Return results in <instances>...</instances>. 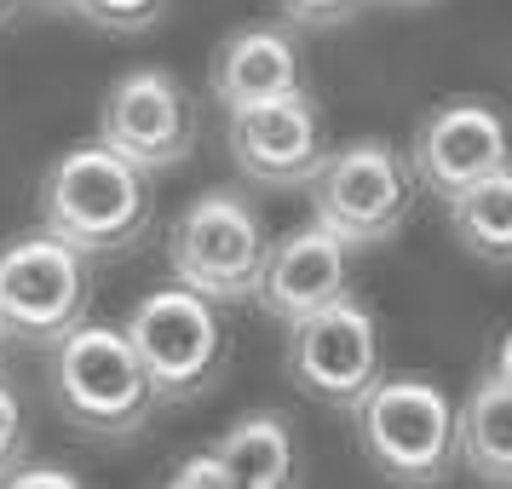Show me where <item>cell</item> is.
I'll return each mask as SVG.
<instances>
[{
	"mask_svg": "<svg viewBox=\"0 0 512 489\" xmlns=\"http://www.w3.org/2000/svg\"><path fill=\"white\" fill-rule=\"evenodd\" d=\"M150 219H156L150 173L116 156L104 139L70 144L41 179V225L87 259L139 248L150 236Z\"/></svg>",
	"mask_w": 512,
	"mask_h": 489,
	"instance_id": "1",
	"label": "cell"
},
{
	"mask_svg": "<svg viewBox=\"0 0 512 489\" xmlns=\"http://www.w3.org/2000/svg\"><path fill=\"white\" fill-rule=\"evenodd\" d=\"M52 397L75 432L87 438H133L156 415V392L144 374L139 351L127 346V334L110 323H81L52 340Z\"/></svg>",
	"mask_w": 512,
	"mask_h": 489,
	"instance_id": "2",
	"label": "cell"
},
{
	"mask_svg": "<svg viewBox=\"0 0 512 489\" xmlns=\"http://www.w3.org/2000/svg\"><path fill=\"white\" fill-rule=\"evenodd\" d=\"M121 334H127V346L139 351L144 374H150L156 409L213 392V380L225 374V357H231L219 300L196 294L185 282H167V288H150L144 300H133Z\"/></svg>",
	"mask_w": 512,
	"mask_h": 489,
	"instance_id": "3",
	"label": "cell"
},
{
	"mask_svg": "<svg viewBox=\"0 0 512 489\" xmlns=\"http://www.w3.org/2000/svg\"><path fill=\"white\" fill-rule=\"evenodd\" d=\"M357 443L392 484H443L455 466V403L426 374H380L351 403Z\"/></svg>",
	"mask_w": 512,
	"mask_h": 489,
	"instance_id": "4",
	"label": "cell"
},
{
	"mask_svg": "<svg viewBox=\"0 0 512 489\" xmlns=\"http://www.w3.org/2000/svg\"><path fill=\"white\" fill-rule=\"evenodd\" d=\"M265 254H271V231H265L259 208L242 190H225V185L202 190L167 225V271H173V282H185V288H196V294H208L219 305L254 300Z\"/></svg>",
	"mask_w": 512,
	"mask_h": 489,
	"instance_id": "5",
	"label": "cell"
},
{
	"mask_svg": "<svg viewBox=\"0 0 512 489\" xmlns=\"http://www.w3.org/2000/svg\"><path fill=\"white\" fill-rule=\"evenodd\" d=\"M305 190H311V219L328 225L346 248H380L409 225L420 185L397 144L351 139L340 150H328Z\"/></svg>",
	"mask_w": 512,
	"mask_h": 489,
	"instance_id": "6",
	"label": "cell"
},
{
	"mask_svg": "<svg viewBox=\"0 0 512 489\" xmlns=\"http://www.w3.org/2000/svg\"><path fill=\"white\" fill-rule=\"evenodd\" d=\"M93 311L87 254L58 231H24L0 242V340L52 346Z\"/></svg>",
	"mask_w": 512,
	"mask_h": 489,
	"instance_id": "7",
	"label": "cell"
},
{
	"mask_svg": "<svg viewBox=\"0 0 512 489\" xmlns=\"http://www.w3.org/2000/svg\"><path fill=\"white\" fill-rule=\"evenodd\" d=\"M98 139L144 173L185 167L196 150V104L173 70H127L98 104Z\"/></svg>",
	"mask_w": 512,
	"mask_h": 489,
	"instance_id": "8",
	"label": "cell"
},
{
	"mask_svg": "<svg viewBox=\"0 0 512 489\" xmlns=\"http://www.w3.org/2000/svg\"><path fill=\"white\" fill-rule=\"evenodd\" d=\"M288 374L305 397L328 409H351L380 380V328L374 311L351 294L328 300L300 323H288Z\"/></svg>",
	"mask_w": 512,
	"mask_h": 489,
	"instance_id": "9",
	"label": "cell"
},
{
	"mask_svg": "<svg viewBox=\"0 0 512 489\" xmlns=\"http://www.w3.org/2000/svg\"><path fill=\"white\" fill-rule=\"evenodd\" d=\"M225 144L242 179H254L265 190H300L311 185V173L323 167L328 139H323V116L305 87L259 104H236L225 110Z\"/></svg>",
	"mask_w": 512,
	"mask_h": 489,
	"instance_id": "10",
	"label": "cell"
},
{
	"mask_svg": "<svg viewBox=\"0 0 512 489\" xmlns=\"http://www.w3.org/2000/svg\"><path fill=\"white\" fill-rule=\"evenodd\" d=\"M409 173L426 196L449 202L455 190H466L472 179H484L495 167L512 162V133L507 116L489 98H443L432 116L415 127L409 139Z\"/></svg>",
	"mask_w": 512,
	"mask_h": 489,
	"instance_id": "11",
	"label": "cell"
},
{
	"mask_svg": "<svg viewBox=\"0 0 512 489\" xmlns=\"http://www.w3.org/2000/svg\"><path fill=\"white\" fill-rule=\"evenodd\" d=\"M351 288V248L328 225H300L271 242L265 254V271H259L254 300L265 317L277 323H300L311 311H323L328 300H340Z\"/></svg>",
	"mask_w": 512,
	"mask_h": 489,
	"instance_id": "12",
	"label": "cell"
},
{
	"mask_svg": "<svg viewBox=\"0 0 512 489\" xmlns=\"http://www.w3.org/2000/svg\"><path fill=\"white\" fill-rule=\"evenodd\" d=\"M305 87L300 75V47L294 35L277 24H254V29H236L231 41H219L208 64V93L213 104H259V98H277V93H294Z\"/></svg>",
	"mask_w": 512,
	"mask_h": 489,
	"instance_id": "13",
	"label": "cell"
},
{
	"mask_svg": "<svg viewBox=\"0 0 512 489\" xmlns=\"http://www.w3.org/2000/svg\"><path fill=\"white\" fill-rule=\"evenodd\" d=\"M455 461L478 484L512 489V386L484 374L455 409Z\"/></svg>",
	"mask_w": 512,
	"mask_h": 489,
	"instance_id": "14",
	"label": "cell"
},
{
	"mask_svg": "<svg viewBox=\"0 0 512 489\" xmlns=\"http://www.w3.org/2000/svg\"><path fill=\"white\" fill-rule=\"evenodd\" d=\"M219 461L231 466V484H248V489H282L294 484V432L277 409H248L225 426V438L213 443Z\"/></svg>",
	"mask_w": 512,
	"mask_h": 489,
	"instance_id": "15",
	"label": "cell"
},
{
	"mask_svg": "<svg viewBox=\"0 0 512 489\" xmlns=\"http://www.w3.org/2000/svg\"><path fill=\"white\" fill-rule=\"evenodd\" d=\"M449 231L472 259L484 265H512V162L472 179L466 190H455L449 202Z\"/></svg>",
	"mask_w": 512,
	"mask_h": 489,
	"instance_id": "16",
	"label": "cell"
},
{
	"mask_svg": "<svg viewBox=\"0 0 512 489\" xmlns=\"http://www.w3.org/2000/svg\"><path fill=\"white\" fill-rule=\"evenodd\" d=\"M87 24L110 29V35H139V29H156L167 12V0H70Z\"/></svg>",
	"mask_w": 512,
	"mask_h": 489,
	"instance_id": "17",
	"label": "cell"
},
{
	"mask_svg": "<svg viewBox=\"0 0 512 489\" xmlns=\"http://www.w3.org/2000/svg\"><path fill=\"white\" fill-rule=\"evenodd\" d=\"M29 449V420H24V403H18V392H12V380L0 374V478L12 472V466L24 461Z\"/></svg>",
	"mask_w": 512,
	"mask_h": 489,
	"instance_id": "18",
	"label": "cell"
},
{
	"mask_svg": "<svg viewBox=\"0 0 512 489\" xmlns=\"http://www.w3.org/2000/svg\"><path fill=\"white\" fill-rule=\"evenodd\" d=\"M167 484L173 489H231V466L219 461V449H196V455H185L167 472Z\"/></svg>",
	"mask_w": 512,
	"mask_h": 489,
	"instance_id": "19",
	"label": "cell"
},
{
	"mask_svg": "<svg viewBox=\"0 0 512 489\" xmlns=\"http://www.w3.org/2000/svg\"><path fill=\"white\" fill-rule=\"evenodd\" d=\"M288 24H305V29H334L363 12V0H277Z\"/></svg>",
	"mask_w": 512,
	"mask_h": 489,
	"instance_id": "20",
	"label": "cell"
},
{
	"mask_svg": "<svg viewBox=\"0 0 512 489\" xmlns=\"http://www.w3.org/2000/svg\"><path fill=\"white\" fill-rule=\"evenodd\" d=\"M6 484L12 489H41V484H52V489H75L81 478H75L70 466H58V461H18L12 472H6Z\"/></svg>",
	"mask_w": 512,
	"mask_h": 489,
	"instance_id": "21",
	"label": "cell"
},
{
	"mask_svg": "<svg viewBox=\"0 0 512 489\" xmlns=\"http://www.w3.org/2000/svg\"><path fill=\"white\" fill-rule=\"evenodd\" d=\"M489 374H495V380H507V386H512V328L501 334V346H495V357H489Z\"/></svg>",
	"mask_w": 512,
	"mask_h": 489,
	"instance_id": "22",
	"label": "cell"
},
{
	"mask_svg": "<svg viewBox=\"0 0 512 489\" xmlns=\"http://www.w3.org/2000/svg\"><path fill=\"white\" fill-rule=\"evenodd\" d=\"M386 6H432V0H386Z\"/></svg>",
	"mask_w": 512,
	"mask_h": 489,
	"instance_id": "23",
	"label": "cell"
},
{
	"mask_svg": "<svg viewBox=\"0 0 512 489\" xmlns=\"http://www.w3.org/2000/svg\"><path fill=\"white\" fill-rule=\"evenodd\" d=\"M12 6H18V0H0V18H6V12H12Z\"/></svg>",
	"mask_w": 512,
	"mask_h": 489,
	"instance_id": "24",
	"label": "cell"
},
{
	"mask_svg": "<svg viewBox=\"0 0 512 489\" xmlns=\"http://www.w3.org/2000/svg\"><path fill=\"white\" fill-rule=\"evenodd\" d=\"M52 6H70V0H52Z\"/></svg>",
	"mask_w": 512,
	"mask_h": 489,
	"instance_id": "25",
	"label": "cell"
}]
</instances>
